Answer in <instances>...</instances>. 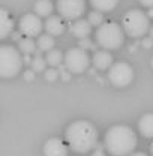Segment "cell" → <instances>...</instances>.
<instances>
[{
  "mask_svg": "<svg viewBox=\"0 0 153 156\" xmlns=\"http://www.w3.org/2000/svg\"><path fill=\"white\" fill-rule=\"evenodd\" d=\"M87 20H89V23H90L92 26H95V27H99V26L104 24V15H102V12H99V11L90 12Z\"/></svg>",
  "mask_w": 153,
  "mask_h": 156,
  "instance_id": "7402d4cb",
  "label": "cell"
},
{
  "mask_svg": "<svg viewBox=\"0 0 153 156\" xmlns=\"http://www.w3.org/2000/svg\"><path fill=\"white\" fill-rule=\"evenodd\" d=\"M141 44H143V47H146V48H150V47L153 45V39L152 38H144Z\"/></svg>",
  "mask_w": 153,
  "mask_h": 156,
  "instance_id": "484cf974",
  "label": "cell"
},
{
  "mask_svg": "<svg viewBox=\"0 0 153 156\" xmlns=\"http://www.w3.org/2000/svg\"><path fill=\"white\" fill-rule=\"evenodd\" d=\"M150 152H152V156H153V144H152V147H150Z\"/></svg>",
  "mask_w": 153,
  "mask_h": 156,
  "instance_id": "1f68e13d",
  "label": "cell"
},
{
  "mask_svg": "<svg viewBox=\"0 0 153 156\" xmlns=\"http://www.w3.org/2000/svg\"><path fill=\"white\" fill-rule=\"evenodd\" d=\"M65 138L74 152L87 153L98 146V129L87 120H76L68 126Z\"/></svg>",
  "mask_w": 153,
  "mask_h": 156,
  "instance_id": "6da1fadb",
  "label": "cell"
},
{
  "mask_svg": "<svg viewBox=\"0 0 153 156\" xmlns=\"http://www.w3.org/2000/svg\"><path fill=\"white\" fill-rule=\"evenodd\" d=\"M149 17H150V18H153V8H150V9H149Z\"/></svg>",
  "mask_w": 153,
  "mask_h": 156,
  "instance_id": "f546056e",
  "label": "cell"
},
{
  "mask_svg": "<svg viewBox=\"0 0 153 156\" xmlns=\"http://www.w3.org/2000/svg\"><path fill=\"white\" fill-rule=\"evenodd\" d=\"M59 74H60V71H57V69H54V68H50V69H47L45 71V80L47 81H56L59 78Z\"/></svg>",
  "mask_w": 153,
  "mask_h": 156,
  "instance_id": "603a6c76",
  "label": "cell"
},
{
  "mask_svg": "<svg viewBox=\"0 0 153 156\" xmlns=\"http://www.w3.org/2000/svg\"><path fill=\"white\" fill-rule=\"evenodd\" d=\"M108 80L116 87H126L134 80V69L126 62H117L108 69Z\"/></svg>",
  "mask_w": 153,
  "mask_h": 156,
  "instance_id": "52a82bcc",
  "label": "cell"
},
{
  "mask_svg": "<svg viewBox=\"0 0 153 156\" xmlns=\"http://www.w3.org/2000/svg\"><path fill=\"white\" fill-rule=\"evenodd\" d=\"M92 156H105V153H104V150H102V149H96Z\"/></svg>",
  "mask_w": 153,
  "mask_h": 156,
  "instance_id": "83f0119b",
  "label": "cell"
},
{
  "mask_svg": "<svg viewBox=\"0 0 153 156\" xmlns=\"http://www.w3.org/2000/svg\"><path fill=\"white\" fill-rule=\"evenodd\" d=\"M14 20L11 18L6 9H0V39H6L9 33H12Z\"/></svg>",
  "mask_w": 153,
  "mask_h": 156,
  "instance_id": "5bb4252c",
  "label": "cell"
},
{
  "mask_svg": "<svg viewBox=\"0 0 153 156\" xmlns=\"http://www.w3.org/2000/svg\"><path fill=\"white\" fill-rule=\"evenodd\" d=\"M138 131L146 138H153V113H147L140 119Z\"/></svg>",
  "mask_w": 153,
  "mask_h": 156,
  "instance_id": "9a60e30c",
  "label": "cell"
},
{
  "mask_svg": "<svg viewBox=\"0 0 153 156\" xmlns=\"http://www.w3.org/2000/svg\"><path fill=\"white\" fill-rule=\"evenodd\" d=\"M119 0H90V5L93 6L95 11L99 12H110L117 6Z\"/></svg>",
  "mask_w": 153,
  "mask_h": 156,
  "instance_id": "e0dca14e",
  "label": "cell"
},
{
  "mask_svg": "<svg viewBox=\"0 0 153 156\" xmlns=\"http://www.w3.org/2000/svg\"><path fill=\"white\" fill-rule=\"evenodd\" d=\"M23 68V57L17 48L12 45L0 47V77L14 78Z\"/></svg>",
  "mask_w": 153,
  "mask_h": 156,
  "instance_id": "5b68a950",
  "label": "cell"
},
{
  "mask_svg": "<svg viewBox=\"0 0 153 156\" xmlns=\"http://www.w3.org/2000/svg\"><path fill=\"white\" fill-rule=\"evenodd\" d=\"M53 48H54V38L51 35L47 33V35H41L38 38V50L48 53Z\"/></svg>",
  "mask_w": 153,
  "mask_h": 156,
  "instance_id": "ffe728a7",
  "label": "cell"
},
{
  "mask_svg": "<svg viewBox=\"0 0 153 156\" xmlns=\"http://www.w3.org/2000/svg\"><path fill=\"white\" fill-rule=\"evenodd\" d=\"M45 60H47V63H48L51 68H56V66H60V65L65 62V56L62 54V51L53 48V50H50V51L47 53Z\"/></svg>",
  "mask_w": 153,
  "mask_h": 156,
  "instance_id": "d6986e66",
  "label": "cell"
},
{
  "mask_svg": "<svg viewBox=\"0 0 153 156\" xmlns=\"http://www.w3.org/2000/svg\"><path fill=\"white\" fill-rule=\"evenodd\" d=\"M78 47L80 48H83V50H93L95 48V45H93V42L90 41L89 38H84V39H80V42H78Z\"/></svg>",
  "mask_w": 153,
  "mask_h": 156,
  "instance_id": "cb8c5ba5",
  "label": "cell"
},
{
  "mask_svg": "<svg viewBox=\"0 0 153 156\" xmlns=\"http://www.w3.org/2000/svg\"><path fill=\"white\" fill-rule=\"evenodd\" d=\"M44 27H45L47 33L51 35V36H60V35L65 32V24H63V21H62L60 17H56V15L48 17L47 21H45V24H44Z\"/></svg>",
  "mask_w": 153,
  "mask_h": 156,
  "instance_id": "4fadbf2b",
  "label": "cell"
},
{
  "mask_svg": "<svg viewBox=\"0 0 153 156\" xmlns=\"http://www.w3.org/2000/svg\"><path fill=\"white\" fill-rule=\"evenodd\" d=\"M20 32L27 38L41 36V32L44 29V24L41 21V17L38 14H24L20 18Z\"/></svg>",
  "mask_w": 153,
  "mask_h": 156,
  "instance_id": "9c48e42d",
  "label": "cell"
},
{
  "mask_svg": "<svg viewBox=\"0 0 153 156\" xmlns=\"http://www.w3.org/2000/svg\"><path fill=\"white\" fill-rule=\"evenodd\" d=\"M69 30H71V33H72L75 38L84 39L92 33V24L89 23V20L80 18V20H75V21L71 24Z\"/></svg>",
  "mask_w": 153,
  "mask_h": 156,
  "instance_id": "7c38bea8",
  "label": "cell"
},
{
  "mask_svg": "<svg viewBox=\"0 0 153 156\" xmlns=\"http://www.w3.org/2000/svg\"><path fill=\"white\" fill-rule=\"evenodd\" d=\"M36 47H38V42H35L32 38H23L18 42V50L23 54H36Z\"/></svg>",
  "mask_w": 153,
  "mask_h": 156,
  "instance_id": "ac0fdd59",
  "label": "cell"
},
{
  "mask_svg": "<svg viewBox=\"0 0 153 156\" xmlns=\"http://www.w3.org/2000/svg\"><path fill=\"white\" fill-rule=\"evenodd\" d=\"M92 62H93V66H95L98 71H107V69H110L114 65L113 63V56L110 54L108 50L95 51V54L92 57Z\"/></svg>",
  "mask_w": 153,
  "mask_h": 156,
  "instance_id": "8fae6325",
  "label": "cell"
},
{
  "mask_svg": "<svg viewBox=\"0 0 153 156\" xmlns=\"http://www.w3.org/2000/svg\"><path fill=\"white\" fill-rule=\"evenodd\" d=\"M149 32H150V38L153 39V27H150V30H149Z\"/></svg>",
  "mask_w": 153,
  "mask_h": 156,
  "instance_id": "4dcf8cb0",
  "label": "cell"
},
{
  "mask_svg": "<svg viewBox=\"0 0 153 156\" xmlns=\"http://www.w3.org/2000/svg\"><path fill=\"white\" fill-rule=\"evenodd\" d=\"M137 135L135 132L125 125H116L110 128L104 138V146L108 153L113 156H129L134 153L137 147Z\"/></svg>",
  "mask_w": 153,
  "mask_h": 156,
  "instance_id": "7a4b0ae2",
  "label": "cell"
},
{
  "mask_svg": "<svg viewBox=\"0 0 153 156\" xmlns=\"http://www.w3.org/2000/svg\"><path fill=\"white\" fill-rule=\"evenodd\" d=\"M152 66H153V57H152Z\"/></svg>",
  "mask_w": 153,
  "mask_h": 156,
  "instance_id": "d6a6232c",
  "label": "cell"
},
{
  "mask_svg": "<svg viewBox=\"0 0 153 156\" xmlns=\"http://www.w3.org/2000/svg\"><path fill=\"white\" fill-rule=\"evenodd\" d=\"M125 30L117 23H104L96 30V42L104 50H117L123 45Z\"/></svg>",
  "mask_w": 153,
  "mask_h": 156,
  "instance_id": "3957f363",
  "label": "cell"
},
{
  "mask_svg": "<svg viewBox=\"0 0 153 156\" xmlns=\"http://www.w3.org/2000/svg\"><path fill=\"white\" fill-rule=\"evenodd\" d=\"M44 156H68V146L60 138H50L44 144Z\"/></svg>",
  "mask_w": 153,
  "mask_h": 156,
  "instance_id": "30bf717a",
  "label": "cell"
},
{
  "mask_svg": "<svg viewBox=\"0 0 153 156\" xmlns=\"http://www.w3.org/2000/svg\"><path fill=\"white\" fill-rule=\"evenodd\" d=\"M57 11L60 17L66 20H80L86 11L84 0H57Z\"/></svg>",
  "mask_w": 153,
  "mask_h": 156,
  "instance_id": "ba28073f",
  "label": "cell"
},
{
  "mask_svg": "<svg viewBox=\"0 0 153 156\" xmlns=\"http://www.w3.org/2000/svg\"><path fill=\"white\" fill-rule=\"evenodd\" d=\"M33 78H35V71H33V69L24 71V80H27V81H32Z\"/></svg>",
  "mask_w": 153,
  "mask_h": 156,
  "instance_id": "d4e9b609",
  "label": "cell"
},
{
  "mask_svg": "<svg viewBox=\"0 0 153 156\" xmlns=\"http://www.w3.org/2000/svg\"><path fill=\"white\" fill-rule=\"evenodd\" d=\"M63 65L66 66V69L71 74H83L90 66V57H89L87 51L80 48V47L69 48L65 54Z\"/></svg>",
  "mask_w": 153,
  "mask_h": 156,
  "instance_id": "8992f818",
  "label": "cell"
},
{
  "mask_svg": "<svg viewBox=\"0 0 153 156\" xmlns=\"http://www.w3.org/2000/svg\"><path fill=\"white\" fill-rule=\"evenodd\" d=\"M129 156H147L146 153H141V152H137V153H132V155H129Z\"/></svg>",
  "mask_w": 153,
  "mask_h": 156,
  "instance_id": "f1b7e54d",
  "label": "cell"
},
{
  "mask_svg": "<svg viewBox=\"0 0 153 156\" xmlns=\"http://www.w3.org/2000/svg\"><path fill=\"white\" fill-rule=\"evenodd\" d=\"M53 12V3L50 0H36L35 3V14H38L39 17H51Z\"/></svg>",
  "mask_w": 153,
  "mask_h": 156,
  "instance_id": "2e32d148",
  "label": "cell"
},
{
  "mask_svg": "<svg viewBox=\"0 0 153 156\" xmlns=\"http://www.w3.org/2000/svg\"><path fill=\"white\" fill-rule=\"evenodd\" d=\"M122 27L128 36L143 38L150 30V17L140 9H131L123 15Z\"/></svg>",
  "mask_w": 153,
  "mask_h": 156,
  "instance_id": "277c9868",
  "label": "cell"
},
{
  "mask_svg": "<svg viewBox=\"0 0 153 156\" xmlns=\"http://www.w3.org/2000/svg\"><path fill=\"white\" fill-rule=\"evenodd\" d=\"M140 3L144 6V8H153V0H140Z\"/></svg>",
  "mask_w": 153,
  "mask_h": 156,
  "instance_id": "4316f807",
  "label": "cell"
},
{
  "mask_svg": "<svg viewBox=\"0 0 153 156\" xmlns=\"http://www.w3.org/2000/svg\"><path fill=\"white\" fill-rule=\"evenodd\" d=\"M39 51H41V50L36 51L35 57H33L32 63H30V66H32V69H33L35 72H42V71H45V66L48 65L47 60H45V57H42V56L39 54Z\"/></svg>",
  "mask_w": 153,
  "mask_h": 156,
  "instance_id": "44dd1931",
  "label": "cell"
}]
</instances>
